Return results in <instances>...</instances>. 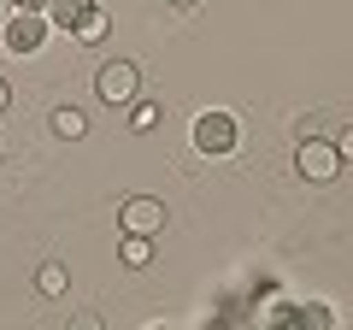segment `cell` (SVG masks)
<instances>
[{
	"instance_id": "6da1fadb",
	"label": "cell",
	"mask_w": 353,
	"mask_h": 330,
	"mask_svg": "<svg viewBox=\"0 0 353 330\" xmlns=\"http://www.w3.org/2000/svg\"><path fill=\"white\" fill-rule=\"evenodd\" d=\"M94 95H101L106 106H130L141 95V65L136 59H106L101 71H94Z\"/></svg>"
},
{
	"instance_id": "7a4b0ae2",
	"label": "cell",
	"mask_w": 353,
	"mask_h": 330,
	"mask_svg": "<svg viewBox=\"0 0 353 330\" xmlns=\"http://www.w3.org/2000/svg\"><path fill=\"white\" fill-rule=\"evenodd\" d=\"M48 30H53L48 12H12V18H0V41H6V53H41V48H48Z\"/></svg>"
},
{
	"instance_id": "3957f363",
	"label": "cell",
	"mask_w": 353,
	"mask_h": 330,
	"mask_svg": "<svg viewBox=\"0 0 353 330\" xmlns=\"http://www.w3.org/2000/svg\"><path fill=\"white\" fill-rule=\"evenodd\" d=\"M189 142H194V153H236L241 124H236V113H201L194 130H189Z\"/></svg>"
},
{
	"instance_id": "277c9868",
	"label": "cell",
	"mask_w": 353,
	"mask_h": 330,
	"mask_svg": "<svg viewBox=\"0 0 353 330\" xmlns=\"http://www.w3.org/2000/svg\"><path fill=\"white\" fill-rule=\"evenodd\" d=\"M294 171H301L306 183H330L341 171V153H336V142H324V136H306V142H294Z\"/></svg>"
},
{
	"instance_id": "5b68a950",
	"label": "cell",
	"mask_w": 353,
	"mask_h": 330,
	"mask_svg": "<svg viewBox=\"0 0 353 330\" xmlns=\"http://www.w3.org/2000/svg\"><path fill=\"white\" fill-rule=\"evenodd\" d=\"M118 224H124V236H159V230H165V201H153V195H136V201H124Z\"/></svg>"
},
{
	"instance_id": "8992f818",
	"label": "cell",
	"mask_w": 353,
	"mask_h": 330,
	"mask_svg": "<svg viewBox=\"0 0 353 330\" xmlns=\"http://www.w3.org/2000/svg\"><path fill=\"white\" fill-rule=\"evenodd\" d=\"M48 124H53V136H65V142H83L88 136V113H83V106H53Z\"/></svg>"
},
{
	"instance_id": "52a82bcc",
	"label": "cell",
	"mask_w": 353,
	"mask_h": 330,
	"mask_svg": "<svg viewBox=\"0 0 353 330\" xmlns=\"http://www.w3.org/2000/svg\"><path fill=\"white\" fill-rule=\"evenodd\" d=\"M94 6H101V0H48V18H53L59 30H77L88 12H94Z\"/></svg>"
},
{
	"instance_id": "ba28073f",
	"label": "cell",
	"mask_w": 353,
	"mask_h": 330,
	"mask_svg": "<svg viewBox=\"0 0 353 330\" xmlns=\"http://www.w3.org/2000/svg\"><path fill=\"white\" fill-rule=\"evenodd\" d=\"M159 118H165V106H159V101H130V130H136V136L159 130Z\"/></svg>"
},
{
	"instance_id": "9c48e42d",
	"label": "cell",
	"mask_w": 353,
	"mask_h": 330,
	"mask_svg": "<svg viewBox=\"0 0 353 330\" xmlns=\"http://www.w3.org/2000/svg\"><path fill=\"white\" fill-rule=\"evenodd\" d=\"M36 289H41V295H65V289H71V271H65V260H48V266L36 271Z\"/></svg>"
},
{
	"instance_id": "30bf717a",
	"label": "cell",
	"mask_w": 353,
	"mask_h": 330,
	"mask_svg": "<svg viewBox=\"0 0 353 330\" xmlns=\"http://www.w3.org/2000/svg\"><path fill=\"white\" fill-rule=\"evenodd\" d=\"M124 266H130V271L153 266V236H124Z\"/></svg>"
},
{
	"instance_id": "8fae6325",
	"label": "cell",
	"mask_w": 353,
	"mask_h": 330,
	"mask_svg": "<svg viewBox=\"0 0 353 330\" xmlns=\"http://www.w3.org/2000/svg\"><path fill=\"white\" fill-rule=\"evenodd\" d=\"M106 30H112V18H106V12H101V6H94V12H88V18H83V24H77V30H71V36H77V41H106Z\"/></svg>"
},
{
	"instance_id": "7c38bea8",
	"label": "cell",
	"mask_w": 353,
	"mask_h": 330,
	"mask_svg": "<svg viewBox=\"0 0 353 330\" xmlns=\"http://www.w3.org/2000/svg\"><path fill=\"white\" fill-rule=\"evenodd\" d=\"M301 324H312V330H324V324H336V318H330V313H324V307H318V301H312V307H306V313H301Z\"/></svg>"
},
{
	"instance_id": "4fadbf2b",
	"label": "cell",
	"mask_w": 353,
	"mask_h": 330,
	"mask_svg": "<svg viewBox=\"0 0 353 330\" xmlns=\"http://www.w3.org/2000/svg\"><path fill=\"white\" fill-rule=\"evenodd\" d=\"M336 153H341V165H353V124L336 136Z\"/></svg>"
},
{
	"instance_id": "5bb4252c",
	"label": "cell",
	"mask_w": 353,
	"mask_h": 330,
	"mask_svg": "<svg viewBox=\"0 0 353 330\" xmlns=\"http://www.w3.org/2000/svg\"><path fill=\"white\" fill-rule=\"evenodd\" d=\"M12 12H48V0H12Z\"/></svg>"
},
{
	"instance_id": "9a60e30c",
	"label": "cell",
	"mask_w": 353,
	"mask_h": 330,
	"mask_svg": "<svg viewBox=\"0 0 353 330\" xmlns=\"http://www.w3.org/2000/svg\"><path fill=\"white\" fill-rule=\"evenodd\" d=\"M6 106H12V83H6V77H0V113H6Z\"/></svg>"
},
{
	"instance_id": "2e32d148",
	"label": "cell",
	"mask_w": 353,
	"mask_h": 330,
	"mask_svg": "<svg viewBox=\"0 0 353 330\" xmlns=\"http://www.w3.org/2000/svg\"><path fill=\"white\" fill-rule=\"evenodd\" d=\"M171 6H201V0H171Z\"/></svg>"
}]
</instances>
